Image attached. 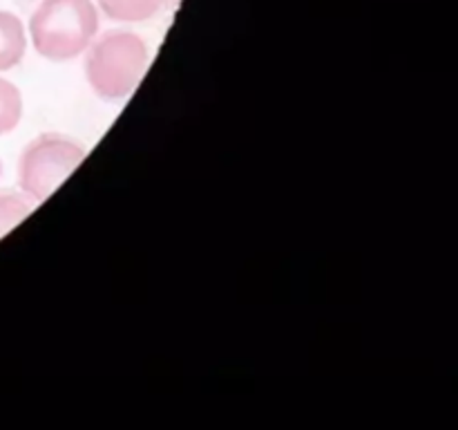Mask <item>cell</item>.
<instances>
[{"label":"cell","mask_w":458,"mask_h":430,"mask_svg":"<svg viewBox=\"0 0 458 430\" xmlns=\"http://www.w3.org/2000/svg\"><path fill=\"white\" fill-rule=\"evenodd\" d=\"M31 204L25 197L16 195V193L0 191V237L7 236L13 227L22 222L30 215Z\"/></svg>","instance_id":"52a82bcc"},{"label":"cell","mask_w":458,"mask_h":430,"mask_svg":"<svg viewBox=\"0 0 458 430\" xmlns=\"http://www.w3.org/2000/svg\"><path fill=\"white\" fill-rule=\"evenodd\" d=\"M27 49V34L21 18L0 9V72L12 70L22 61Z\"/></svg>","instance_id":"277c9868"},{"label":"cell","mask_w":458,"mask_h":430,"mask_svg":"<svg viewBox=\"0 0 458 430\" xmlns=\"http://www.w3.org/2000/svg\"><path fill=\"white\" fill-rule=\"evenodd\" d=\"M22 97L21 90L7 79H0V134H7L21 124Z\"/></svg>","instance_id":"8992f818"},{"label":"cell","mask_w":458,"mask_h":430,"mask_svg":"<svg viewBox=\"0 0 458 430\" xmlns=\"http://www.w3.org/2000/svg\"><path fill=\"white\" fill-rule=\"evenodd\" d=\"M98 31V12L92 0H40L30 18L36 52L49 61L81 56Z\"/></svg>","instance_id":"6da1fadb"},{"label":"cell","mask_w":458,"mask_h":430,"mask_svg":"<svg viewBox=\"0 0 458 430\" xmlns=\"http://www.w3.org/2000/svg\"><path fill=\"white\" fill-rule=\"evenodd\" d=\"M148 45L132 31L110 30L89 45L85 76L98 97L107 101L125 99L141 83L148 70Z\"/></svg>","instance_id":"7a4b0ae2"},{"label":"cell","mask_w":458,"mask_h":430,"mask_svg":"<svg viewBox=\"0 0 458 430\" xmlns=\"http://www.w3.org/2000/svg\"><path fill=\"white\" fill-rule=\"evenodd\" d=\"M107 18L121 22H141L164 9V4L177 0H97Z\"/></svg>","instance_id":"5b68a950"},{"label":"cell","mask_w":458,"mask_h":430,"mask_svg":"<svg viewBox=\"0 0 458 430\" xmlns=\"http://www.w3.org/2000/svg\"><path fill=\"white\" fill-rule=\"evenodd\" d=\"M85 150L63 134H40L22 150L18 161V186L27 197L43 202L83 161Z\"/></svg>","instance_id":"3957f363"}]
</instances>
